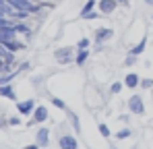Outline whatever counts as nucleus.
Here are the masks:
<instances>
[{
	"label": "nucleus",
	"instance_id": "obj_1",
	"mask_svg": "<svg viewBox=\"0 0 153 149\" xmlns=\"http://www.w3.org/2000/svg\"><path fill=\"white\" fill-rule=\"evenodd\" d=\"M75 54H76V46H62V48L54 50V60L62 66L75 62Z\"/></svg>",
	"mask_w": 153,
	"mask_h": 149
},
{
	"label": "nucleus",
	"instance_id": "obj_2",
	"mask_svg": "<svg viewBox=\"0 0 153 149\" xmlns=\"http://www.w3.org/2000/svg\"><path fill=\"white\" fill-rule=\"evenodd\" d=\"M126 108H128V112L134 114V116H143L145 114V101H143V98L139 93H132L126 99Z\"/></svg>",
	"mask_w": 153,
	"mask_h": 149
},
{
	"label": "nucleus",
	"instance_id": "obj_3",
	"mask_svg": "<svg viewBox=\"0 0 153 149\" xmlns=\"http://www.w3.org/2000/svg\"><path fill=\"white\" fill-rule=\"evenodd\" d=\"M15 62L13 52L6 48L4 44H0V73H10V66Z\"/></svg>",
	"mask_w": 153,
	"mask_h": 149
},
{
	"label": "nucleus",
	"instance_id": "obj_4",
	"mask_svg": "<svg viewBox=\"0 0 153 149\" xmlns=\"http://www.w3.org/2000/svg\"><path fill=\"white\" fill-rule=\"evenodd\" d=\"M114 37V29L112 27H97L95 31H93V44H105V42H110Z\"/></svg>",
	"mask_w": 153,
	"mask_h": 149
},
{
	"label": "nucleus",
	"instance_id": "obj_5",
	"mask_svg": "<svg viewBox=\"0 0 153 149\" xmlns=\"http://www.w3.org/2000/svg\"><path fill=\"white\" fill-rule=\"evenodd\" d=\"M58 147L60 149H79V141H76L75 135L64 133V135L58 137Z\"/></svg>",
	"mask_w": 153,
	"mask_h": 149
},
{
	"label": "nucleus",
	"instance_id": "obj_6",
	"mask_svg": "<svg viewBox=\"0 0 153 149\" xmlns=\"http://www.w3.org/2000/svg\"><path fill=\"white\" fill-rule=\"evenodd\" d=\"M118 6H120V4H118L116 0H97V10H100L102 15H105V17L114 15Z\"/></svg>",
	"mask_w": 153,
	"mask_h": 149
},
{
	"label": "nucleus",
	"instance_id": "obj_7",
	"mask_svg": "<svg viewBox=\"0 0 153 149\" xmlns=\"http://www.w3.org/2000/svg\"><path fill=\"white\" fill-rule=\"evenodd\" d=\"M33 118H31V122L29 124H42V122H46L48 118H50V110L46 108V106H35V110H33V114H31Z\"/></svg>",
	"mask_w": 153,
	"mask_h": 149
},
{
	"label": "nucleus",
	"instance_id": "obj_8",
	"mask_svg": "<svg viewBox=\"0 0 153 149\" xmlns=\"http://www.w3.org/2000/svg\"><path fill=\"white\" fill-rule=\"evenodd\" d=\"M15 10H27V13H35L37 10V6H33V2L31 0H6Z\"/></svg>",
	"mask_w": 153,
	"mask_h": 149
},
{
	"label": "nucleus",
	"instance_id": "obj_9",
	"mask_svg": "<svg viewBox=\"0 0 153 149\" xmlns=\"http://www.w3.org/2000/svg\"><path fill=\"white\" fill-rule=\"evenodd\" d=\"M35 110V99H25V101H17V112L21 116H31Z\"/></svg>",
	"mask_w": 153,
	"mask_h": 149
},
{
	"label": "nucleus",
	"instance_id": "obj_10",
	"mask_svg": "<svg viewBox=\"0 0 153 149\" xmlns=\"http://www.w3.org/2000/svg\"><path fill=\"white\" fill-rule=\"evenodd\" d=\"M35 143L39 145L42 149H46L50 145V128H46V126H42L37 133H35Z\"/></svg>",
	"mask_w": 153,
	"mask_h": 149
},
{
	"label": "nucleus",
	"instance_id": "obj_11",
	"mask_svg": "<svg viewBox=\"0 0 153 149\" xmlns=\"http://www.w3.org/2000/svg\"><path fill=\"white\" fill-rule=\"evenodd\" d=\"M122 81H124V87H126V89H137V87L141 85V74L130 71V73H126V77H124Z\"/></svg>",
	"mask_w": 153,
	"mask_h": 149
},
{
	"label": "nucleus",
	"instance_id": "obj_12",
	"mask_svg": "<svg viewBox=\"0 0 153 149\" xmlns=\"http://www.w3.org/2000/svg\"><path fill=\"white\" fill-rule=\"evenodd\" d=\"M89 56H91V50H89V48L76 50V54H75V64L79 66V69H83V66L87 64V60H89Z\"/></svg>",
	"mask_w": 153,
	"mask_h": 149
},
{
	"label": "nucleus",
	"instance_id": "obj_13",
	"mask_svg": "<svg viewBox=\"0 0 153 149\" xmlns=\"http://www.w3.org/2000/svg\"><path fill=\"white\" fill-rule=\"evenodd\" d=\"M147 44H149V37H147V35H143V37H141L132 48L128 50V52H130V54H134V56H141V54L147 50Z\"/></svg>",
	"mask_w": 153,
	"mask_h": 149
},
{
	"label": "nucleus",
	"instance_id": "obj_14",
	"mask_svg": "<svg viewBox=\"0 0 153 149\" xmlns=\"http://www.w3.org/2000/svg\"><path fill=\"white\" fill-rule=\"evenodd\" d=\"M0 95H2V98H8V99H13V101L17 99V93H15V87H13V85H8V83H6V85H0Z\"/></svg>",
	"mask_w": 153,
	"mask_h": 149
},
{
	"label": "nucleus",
	"instance_id": "obj_15",
	"mask_svg": "<svg viewBox=\"0 0 153 149\" xmlns=\"http://www.w3.org/2000/svg\"><path fill=\"white\" fill-rule=\"evenodd\" d=\"M95 8H97V0H85V4H83V8H81L79 17L83 19L87 13H91V10H95Z\"/></svg>",
	"mask_w": 153,
	"mask_h": 149
},
{
	"label": "nucleus",
	"instance_id": "obj_16",
	"mask_svg": "<svg viewBox=\"0 0 153 149\" xmlns=\"http://www.w3.org/2000/svg\"><path fill=\"white\" fill-rule=\"evenodd\" d=\"M50 101H52V106H54V108H58V110H62V112H66V110H68V104H66L62 98H58V95H52Z\"/></svg>",
	"mask_w": 153,
	"mask_h": 149
},
{
	"label": "nucleus",
	"instance_id": "obj_17",
	"mask_svg": "<svg viewBox=\"0 0 153 149\" xmlns=\"http://www.w3.org/2000/svg\"><path fill=\"white\" fill-rule=\"evenodd\" d=\"M66 114H68V118H71V124H73L75 133H76V135H81V122H79V116H76L73 110H66Z\"/></svg>",
	"mask_w": 153,
	"mask_h": 149
},
{
	"label": "nucleus",
	"instance_id": "obj_18",
	"mask_svg": "<svg viewBox=\"0 0 153 149\" xmlns=\"http://www.w3.org/2000/svg\"><path fill=\"white\" fill-rule=\"evenodd\" d=\"M2 44L10 50V52H19V50L25 48V44H21V42H17V39H6V42H2Z\"/></svg>",
	"mask_w": 153,
	"mask_h": 149
},
{
	"label": "nucleus",
	"instance_id": "obj_19",
	"mask_svg": "<svg viewBox=\"0 0 153 149\" xmlns=\"http://www.w3.org/2000/svg\"><path fill=\"white\" fill-rule=\"evenodd\" d=\"M130 135H132V130H130L128 126H124V128H120V130L114 133V137H116L118 141H126V139H130Z\"/></svg>",
	"mask_w": 153,
	"mask_h": 149
},
{
	"label": "nucleus",
	"instance_id": "obj_20",
	"mask_svg": "<svg viewBox=\"0 0 153 149\" xmlns=\"http://www.w3.org/2000/svg\"><path fill=\"white\" fill-rule=\"evenodd\" d=\"M124 89V81H114L112 85H110V93L112 95H116V93H120Z\"/></svg>",
	"mask_w": 153,
	"mask_h": 149
},
{
	"label": "nucleus",
	"instance_id": "obj_21",
	"mask_svg": "<svg viewBox=\"0 0 153 149\" xmlns=\"http://www.w3.org/2000/svg\"><path fill=\"white\" fill-rule=\"evenodd\" d=\"M97 130H100V135H102V137H105V139H108V137H112V130H110V126H108L105 122H100V124H97Z\"/></svg>",
	"mask_w": 153,
	"mask_h": 149
},
{
	"label": "nucleus",
	"instance_id": "obj_22",
	"mask_svg": "<svg viewBox=\"0 0 153 149\" xmlns=\"http://www.w3.org/2000/svg\"><path fill=\"white\" fill-rule=\"evenodd\" d=\"M93 44V39L91 37H81L79 42H76V50H83V48H89Z\"/></svg>",
	"mask_w": 153,
	"mask_h": 149
},
{
	"label": "nucleus",
	"instance_id": "obj_23",
	"mask_svg": "<svg viewBox=\"0 0 153 149\" xmlns=\"http://www.w3.org/2000/svg\"><path fill=\"white\" fill-rule=\"evenodd\" d=\"M137 58H139V56H134V54H130V52H128L126 58H124V66H126V69L134 66V64H137Z\"/></svg>",
	"mask_w": 153,
	"mask_h": 149
},
{
	"label": "nucleus",
	"instance_id": "obj_24",
	"mask_svg": "<svg viewBox=\"0 0 153 149\" xmlns=\"http://www.w3.org/2000/svg\"><path fill=\"white\" fill-rule=\"evenodd\" d=\"M100 17H102V13H100V10L95 8V10H91V13H87V15H85L83 19H85V21H95V19H100Z\"/></svg>",
	"mask_w": 153,
	"mask_h": 149
},
{
	"label": "nucleus",
	"instance_id": "obj_25",
	"mask_svg": "<svg viewBox=\"0 0 153 149\" xmlns=\"http://www.w3.org/2000/svg\"><path fill=\"white\" fill-rule=\"evenodd\" d=\"M139 87H143V89H151L153 87V79H143L141 77V85Z\"/></svg>",
	"mask_w": 153,
	"mask_h": 149
},
{
	"label": "nucleus",
	"instance_id": "obj_26",
	"mask_svg": "<svg viewBox=\"0 0 153 149\" xmlns=\"http://www.w3.org/2000/svg\"><path fill=\"white\" fill-rule=\"evenodd\" d=\"M8 124H10V126H19V124H21V118H19V116H10V118H8Z\"/></svg>",
	"mask_w": 153,
	"mask_h": 149
},
{
	"label": "nucleus",
	"instance_id": "obj_27",
	"mask_svg": "<svg viewBox=\"0 0 153 149\" xmlns=\"http://www.w3.org/2000/svg\"><path fill=\"white\" fill-rule=\"evenodd\" d=\"M116 2H118L120 6H124V8H128V6H130V0H116Z\"/></svg>",
	"mask_w": 153,
	"mask_h": 149
},
{
	"label": "nucleus",
	"instance_id": "obj_28",
	"mask_svg": "<svg viewBox=\"0 0 153 149\" xmlns=\"http://www.w3.org/2000/svg\"><path fill=\"white\" fill-rule=\"evenodd\" d=\"M23 149H42V147H39L37 143H31V145H25V147H23Z\"/></svg>",
	"mask_w": 153,
	"mask_h": 149
},
{
	"label": "nucleus",
	"instance_id": "obj_29",
	"mask_svg": "<svg viewBox=\"0 0 153 149\" xmlns=\"http://www.w3.org/2000/svg\"><path fill=\"white\" fill-rule=\"evenodd\" d=\"M6 124H8V120H4V118H0V128H4Z\"/></svg>",
	"mask_w": 153,
	"mask_h": 149
},
{
	"label": "nucleus",
	"instance_id": "obj_30",
	"mask_svg": "<svg viewBox=\"0 0 153 149\" xmlns=\"http://www.w3.org/2000/svg\"><path fill=\"white\" fill-rule=\"evenodd\" d=\"M145 4H149V6H153V0H145Z\"/></svg>",
	"mask_w": 153,
	"mask_h": 149
},
{
	"label": "nucleus",
	"instance_id": "obj_31",
	"mask_svg": "<svg viewBox=\"0 0 153 149\" xmlns=\"http://www.w3.org/2000/svg\"><path fill=\"white\" fill-rule=\"evenodd\" d=\"M151 21H153V15H151Z\"/></svg>",
	"mask_w": 153,
	"mask_h": 149
},
{
	"label": "nucleus",
	"instance_id": "obj_32",
	"mask_svg": "<svg viewBox=\"0 0 153 149\" xmlns=\"http://www.w3.org/2000/svg\"><path fill=\"white\" fill-rule=\"evenodd\" d=\"M112 149H118V147H112Z\"/></svg>",
	"mask_w": 153,
	"mask_h": 149
}]
</instances>
